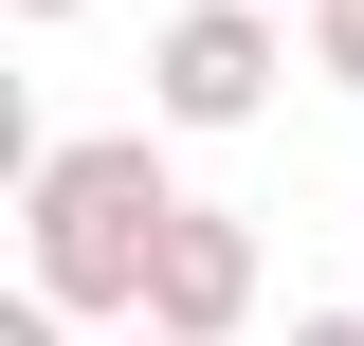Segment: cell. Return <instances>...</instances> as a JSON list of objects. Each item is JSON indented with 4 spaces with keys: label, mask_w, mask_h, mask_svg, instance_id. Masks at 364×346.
I'll use <instances>...</instances> for the list:
<instances>
[{
    "label": "cell",
    "mask_w": 364,
    "mask_h": 346,
    "mask_svg": "<svg viewBox=\"0 0 364 346\" xmlns=\"http://www.w3.org/2000/svg\"><path fill=\"white\" fill-rule=\"evenodd\" d=\"M18 237H37V310H128L146 328V273L182 237V182L146 128H73L37 182H18Z\"/></svg>",
    "instance_id": "obj_1"
},
{
    "label": "cell",
    "mask_w": 364,
    "mask_h": 346,
    "mask_svg": "<svg viewBox=\"0 0 364 346\" xmlns=\"http://www.w3.org/2000/svg\"><path fill=\"white\" fill-rule=\"evenodd\" d=\"M273 73H291V37H273L255 0H182L164 55H146V110H164V128H255Z\"/></svg>",
    "instance_id": "obj_2"
},
{
    "label": "cell",
    "mask_w": 364,
    "mask_h": 346,
    "mask_svg": "<svg viewBox=\"0 0 364 346\" xmlns=\"http://www.w3.org/2000/svg\"><path fill=\"white\" fill-rule=\"evenodd\" d=\"M237 310H255V237H237L219 201H182L164 273H146V346H237Z\"/></svg>",
    "instance_id": "obj_3"
},
{
    "label": "cell",
    "mask_w": 364,
    "mask_h": 346,
    "mask_svg": "<svg viewBox=\"0 0 364 346\" xmlns=\"http://www.w3.org/2000/svg\"><path fill=\"white\" fill-rule=\"evenodd\" d=\"M310 73H328V91H364V0H310Z\"/></svg>",
    "instance_id": "obj_4"
},
{
    "label": "cell",
    "mask_w": 364,
    "mask_h": 346,
    "mask_svg": "<svg viewBox=\"0 0 364 346\" xmlns=\"http://www.w3.org/2000/svg\"><path fill=\"white\" fill-rule=\"evenodd\" d=\"M0 346H73V310H37V292H18V310H0Z\"/></svg>",
    "instance_id": "obj_5"
},
{
    "label": "cell",
    "mask_w": 364,
    "mask_h": 346,
    "mask_svg": "<svg viewBox=\"0 0 364 346\" xmlns=\"http://www.w3.org/2000/svg\"><path fill=\"white\" fill-rule=\"evenodd\" d=\"M291 346H364V310H310V328H291Z\"/></svg>",
    "instance_id": "obj_6"
},
{
    "label": "cell",
    "mask_w": 364,
    "mask_h": 346,
    "mask_svg": "<svg viewBox=\"0 0 364 346\" xmlns=\"http://www.w3.org/2000/svg\"><path fill=\"white\" fill-rule=\"evenodd\" d=\"M0 19H73V0H0Z\"/></svg>",
    "instance_id": "obj_7"
},
{
    "label": "cell",
    "mask_w": 364,
    "mask_h": 346,
    "mask_svg": "<svg viewBox=\"0 0 364 346\" xmlns=\"http://www.w3.org/2000/svg\"><path fill=\"white\" fill-rule=\"evenodd\" d=\"M128 346H146V328H128Z\"/></svg>",
    "instance_id": "obj_8"
}]
</instances>
